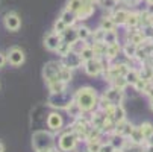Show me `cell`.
Listing matches in <instances>:
<instances>
[{
  "instance_id": "1",
  "label": "cell",
  "mask_w": 153,
  "mask_h": 152,
  "mask_svg": "<svg viewBox=\"0 0 153 152\" xmlns=\"http://www.w3.org/2000/svg\"><path fill=\"white\" fill-rule=\"evenodd\" d=\"M74 102L79 103V106L85 113H90L93 111L94 108L99 105V100H97V94L93 88L90 87H83V88H79L74 94Z\"/></svg>"
},
{
  "instance_id": "2",
  "label": "cell",
  "mask_w": 153,
  "mask_h": 152,
  "mask_svg": "<svg viewBox=\"0 0 153 152\" xmlns=\"http://www.w3.org/2000/svg\"><path fill=\"white\" fill-rule=\"evenodd\" d=\"M33 148L35 151H53L55 149V142L53 136L46 133V131H36L33 134Z\"/></svg>"
},
{
  "instance_id": "3",
  "label": "cell",
  "mask_w": 153,
  "mask_h": 152,
  "mask_svg": "<svg viewBox=\"0 0 153 152\" xmlns=\"http://www.w3.org/2000/svg\"><path fill=\"white\" fill-rule=\"evenodd\" d=\"M73 100H74V96H71L68 91L50 93L49 96V105L53 108H62V110H67Z\"/></svg>"
},
{
  "instance_id": "4",
  "label": "cell",
  "mask_w": 153,
  "mask_h": 152,
  "mask_svg": "<svg viewBox=\"0 0 153 152\" xmlns=\"http://www.w3.org/2000/svg\"><path fill=\"white\" fill-rule=\"evenodd\" d=\"M61 70H62V62L58 61H50L44 66V70H42V76H44L47 85L56 81H61Z\"/></svg>"
},
{
  "instance_id": "5",
  "label": "cell",
  "mask_w": 153,
  "mask_h": 152,
  "mask_svg": "<svg viewBox=\"0 0 153 152\" xmlns=\"http://www.w3.org/2000/svg\"><path fill=\"white\" fill-rule=\"evenodd\" d=\"M77 142H79V139H77V136L73 131L64 133L59 137V143H58L59 145V151H62V152H71V151H74Z\"/></svg>"
},
{
  "instance_id": "6",
  "label": "cell",
  "mask_w": 153,
  "mask_h": 152,
  "mask_svg": "<svg viewBox=\"0 0 153 152\" xmlns=\"http://www.w3.org/2000/svg\"><path fill=\"white\" fill-rule=\"evenodd\" d=\"M83 67H85V72L88 73L90 76H99L102 72H105L108 67H105V61L103 58H93V59H88L83 62Z\"/></svg>"
},
{
  "instance_id": "7",
  "label": "cell",
  "mask_w": 153,
  "mask_h": 152,
  "mask_svg": "<svg viewBox=\"0 0 153 152\" xmlns=\"http://www.w3.org/2000/svg\"><path fill=\"white\" fill-rule=\"evenodd\" d=\"M61 62H62V66L64 67H68V69H79L82 64H83V59H82V56H80V53L79 52H76V50H70L67 55H64V56H61Z\"/></svg>"
},
{
  "instance_id": "8",
  "label": "cell",
  "mask_w": 153,
  "mask_h": 152,
  "mask_svg": "<svg viewBox=\"0 0 153 152\" xmlns=\"http://www.w3.org/2000/svg\"><path fill=\"white\" fill-rule=\"evenodd\" d=\"M103 96H105L109 102H111V103H114V105H121V102H123V99H124L123 90L118 88V87H115V85H112L109 90H106V93H105Z\"/></svg>"
},
{
  "instance_id": "9",
  "label": "cell",
  "mask_w": 153,
  "mask_h": 152,
  "mask_svg": "<svg viewBox=\"0 0 153 152\" xmlns=\"http://www.w3.org/2000/svg\"><path fill=\"white\" fill-rule=\"evenodd\" d=\"M3 23H5V28H6L8 31L15 32V31H18L20 26H21V18H20L15 12H9V14L5 15Z\"/></svg>"
},
{
  "instance_id": "10",
  "label": "cell",
  "mask_w": 153,
  "mask_h": 152,
  "mask_svg": "<svg viewBox=\"0 0 153 152\" xmlns=\"http://www.w3.org/2000/svg\"><path fill=\"white\" fill-rule=\"evenodd\" d=\"M8 61H9L11 66H14V67L21 66V64L25 62V52L21 49H18V47H12L8 52Z\"/></svg>"
},
{
  "instance_id": "11",
  "label": "cell",
  "mask_w": 153,
  "mask_h": 152,
  "mask_svg": "<svg viewBox=\"0 0 153 152\" xmlns=\"http://www.w3.org/2000/svg\"><path fill=\"white\" fill-rule=\"evenodd\" d=\"M61 43H62V37H61L59 34H55V32L49 34V35L44 38V46H46V49H49V50H52V52H56V50H58V47L61 46Z\"/></svg>"
},
{
  "instance_id": "12",
  "label": "cell",
  "mask_w": 153,
  "mask_h": 152,
  "mask_svg": "<svg viewBox=\"0 0 153 152\" xmlns=\"http://www.w3.org/2000/svg\"><path fill=\"white\" fill-rule=\"evenodd\" d=\"M144 40H146L144 31H140L138 28L129 29V34H127V41L129 43H134V44H137V46H141Z\"/></svg>"
},
{
  "instance_id": "13",
  "label": "cell",
  "mask_w": 153,
  "mask_h": 152,
  "mask_svg": "<svg viewBox=\"0 0 153 152\" xmlns=\"http://www.w3.org/2000/svg\"><path fill=\"white\" fill-rule=\"evenodd\" d=\"M61 37H62V41H64V43H70V44H74V43L79 40V35H77V28L68 26L67 29L64 31V34H62Z\"/></svg>"
},
{
  "instance_id": "14",
  "label": "cell",
  "mask_w": 153,
  "mask_h": 152,
  "mask_svg": "<svg viewBox=\"0 0 153 152\" xmlns=\"http://www.w3.org/2000/svg\"><path fill=\"white\" fill-rule=\"evenodd\" d=\"M112 20L115 21V25L117 26H123L126 25V21H127V17H129V11L120 8V9H114V12L111 14Z\"/></svg>"
},
{
  "instance_id": "15",
  "label": "cell",
  "mask_w": 153,
  "mask_h": 152,
  "mask_svg": "<svg viewBox=\"0 0 153 152\" xmlns=\"http://www.w3.org/2000/svg\"><path fill=\"white\" fill-rule=\"evenodd\" d=\"M134 125L132 123H129V122H126V120H123V122H118L117 123V126H115V133H118V134H121L123 137H130V134H132V131H134Z\"/></svg>"
},
{
  "instance_id": "16",
  "label": "cell",
  "mask_w": 153,
  "mask_h": 152,
  "mask_svg": "<svg viewBox=\"0 0 153 152\" xmlns=\"http://www.w3.org/2000/svg\"><path fill=\"white\" fill-rule=\"evenodd\" d=\"M94 6H96V3L90 2V0H85V5H83L82 11L77 14V18H79V20H86V18H90V17L94 14Z\"/></svg>"
},
{
  "instance_id": "17",
  "label": "cell",
  "mask_w": 153,
  "mask_h": 152,
  "mask_svg": "<svg viewBox=\"0 0 153 152\" xmlns=\"http://www.w3.org/2000/svg\"><path fill=\"white\" fill-rule=\"evenodd\" d=\"M59 18H61L67 26H73V25L76 23V20H79V18H77V14L73 12V11H70L68 8H65V9L61 12V17H59Z\"/></svg>"
},
{
  "instance_id": "18",
  "label": "cell",
  "mask_w": 153,
  "mask_h": 152,
  "mask_svg": "<svg viewBox=\"0 0 153 152\" xmlns=\"http://www.w3.org/2000/svg\"><path fill=\"white\" fill-rule=\"evenodd\" d=\"M47 125H49L50 129H53V131H59L61 126H62V117L58 113H52L47 117Z\"/></svg>"
},
{
  "instance_id": "19",
  "label": "cell",
  "mask_w": 153,
  "mask_h": 152,
  "mask_svg": "<svg viewBox=\"0 0 153 152\" xmlns=\"http://www.w3.org/2000/svg\"><path fill=\"white\" fill-rule=\"evenodd\" d=\"M126 26H127L129 29L140 28V26H141V15H140V12H129Z\"/></svg>"
},
{
  "instance_id": "20",
  "label": "cell",
  "mask_w": 153,
  "mask_h": 152,
  "mask_svg": "<svg viewBox=\"0 0 153 152\" xmlns=\"http://www.w3.org/2000/svg\"><path fill=\"white\" fill-rule=\"evenodd\" d=\"M67 113H68V116H70V117H73V119H79V117H82V116H83V113H85V111L79 106V103H77V102H74V100H73V102L70 103V106L67 108Z\"/></svg>"
},
{
  "instance_id": "21",
  "label": "cell",
  "mask_w": 153,
  "mask_h": 152,
  "mask_svg": "<svg viewBox=\"0 0 153 152\" xmlns=\"http://www.w3.org/2000/svg\"><path fill=\"white\" fill-rule=\"evenodd\" d=\"M106 119H108V117L103 114V111H100V113H94L93 117H91V125H93L94 128L103 129V126H105V123H106Z\"/></svg>"
},
{
  "instance_id": "22",
  "label": "cell",
  "mask_w": 153,
  "mask_h": 152,
  "mask_svg": "<svg viewBox=\"0 0 153 152\" xmlns=\"http://www.w3.org/2000/svg\"><path fill=\"white\" fill-rule=\"evenodd\" d=\"M109 142H111L118 151H124V148H126V137H123L118 133H114L111 136V140H109Z\"/></svg>"
},
{
  "instance_id": "23",
  "label": "cell",
  "mask_w": 153,
  "mask_h": 152,
  "mask_svg": "<svg viewBox=\"0 0 153 152\" xmlns=\"http://www.w3.org/2000/svg\"><path fill=\"white\" fill-rule=\"evenodd\" d=\"M129 139H130V142H132L134 145H143L146 142V137H144V134H143L140 126L138 128H134V131H132V134H130Z\"/></svg>"
},
{
  "instance_id": "24",
  "label": "cell",
  "mask_w": 153,
  "mask_h": 152,
  "mask_svg": "<svg viewBox=\"0 0 153 152\" xmlns=\"http://www.w3.org/2000/svg\"><path fill=\"white\" fill-rule=\"evenodd\" d=\"M94 53L97 58H105L106 56V50H108V44L105 41H94Z\"/></svg>"
},
{
  "instance_id": "25",
  "label": "cell",
  "mask_w": 153,
  "mask_h": 152,
  "mask_svg": "<svg viewBox=\"0 0 153 152\" xmlns=\"http://www.w3.org/2000/svg\"><path fill=\"white\" fill-rule=\"evenodd\" d=\"M120 50H121V47H120L118 43L109 44V46H108V50H106V56H105V58H106V59H114V58H117V56H118Z\"/></svg>"
},
{
  "instance_id": "26",
  "label": "cell",
  "mask_w": 153,
  "mask_h": 152,
  "mask_svg": "<svg viewBox=\"0 0 153 152\" xmlns=\"http://www.w3.org/2000/svg\"><path fill=\"white\" fill-rule=\"evenodd\" d=\"M140 15H141V26L143 28L153 26V14L152 12H149L147 9H144L143 12H140Z\"/></svg>"
},
{
  "instance_id": "27",
  "label": "cell",
  "mask_w": 153,
  "mask_h": 152,
  "mask_svg": "<svg viewBox=\"0 0 153 152\" xmlns=\"http://www.w3.org/2000/svg\"><path fill=\"white\" fill-rule=\"evenodd\" d=\"M140 76L147 81H153V64H146L140 70Z\"/></svg>"
},
{
  "instance_id": "28",
  "label": "cell",
  "mask_w": 153,
  "mask_h": 152,
  "mask_svg": "<svg viewBox=\"0 0 153 152\" xmlns=\"http://www.w3.org/2000/svg\"><path fill=\"white\" fill-rule=\"evenodd\" d=\"M50 93H61V91H65V88H67V82L64 81H56V82H52L47 85Z\"/></svg>"
},
{
  "instance_id": "29",
  "label": "cell",
  "mask_w": 153,
  "mask_h": 152,
  "mask_svg": "<svg viewBox=\"0 0 153 152\" xmlns=\"http://www.w3.org/2000/svg\"><path fill=\"white\" fill-rule=\"evenodd\" d=\"M83 5H85V0H68V2H67V8L70 11L76 12V14H79L82 11Z\"/></svg>"
},
{
  "instance_id": "30",
  "label": "cell",
  "mask_w": 153,
  "mask_h": 152,
  "mask_svg": "<svg viewBox=\"0 0 153 152\" xmlns=\"http://www.w3.org/2000/svg\"><path fill=\"white\" fill-rule=\"evenodd\" d=\"M115 21L112 20L111 15H108V17H103L102 21H100V28H103L105 31H115Z\"/></svg>"
},
{
  "instance_id": "31",
  "label": "cell",
  "mask_w": 153,
  "mask_h": 152,
  "mask_svg": "<svg viewBox=\"0 0 153 152\" xmlns=\"http://www.w3.org/2000/svg\"><path fill=\"white\" fill-rule=\"evenodd\" d=\"M137 50H138V46L134 44V43H129V41L126 43L124 47H123V52H124V55L127 58H135L137 56Z\"/></svg>"
},
{
  "instance_id": "32",
  "label": "cell",
  "mask_w": 153,
  "mask_h": 152,
  "mask_svg": "<svg viewBox=\"0 0 153 152\" xmlns=\"http://www.w3.org/2000/svg\"><path fill=\"white\" fill-rule=\"evenodd\" d=\"M112 120H114L115 123L126 120V111H124V108H123L121 105H115V110H114V116H112Z\"/></svg>"
},
{
  "instance_id": "33",
  "label": "cell",
  "mask_w": 153,
  "mask_h": 152,
  "mask_svg": "<svg viewBox=\"0 0 153 152\" xmlns=\"http://www.w3.org/2000/svg\"><path fill=\"white\" fill-rule=\"evenodd\" d=\"M124 78L127 79V82H129L130 85L134 87V85H135V84L140 81V78H141V76H140V72H138V70H135V69H130Z\"/></svg>"
},
{
  "instance_id": "34",
  "label": "cell",
  "mask_w": 153,
  "mask_h": 152,
  "mask_svg": "<svg viewBox=\"0 0 153 152\" xmlns=\"http://www.w3.org/2000/svg\"><path fill=\"white\" fill-rule=\"evenodd\" d=\"M80 56H82V59H83V62L85 61H88V59H93V58H96V53H94V49H93V46H85L80 52Z\"/></svg>"
},
{
  "instance_id": "35",
  "label": "cell",
  "mask_w": 153,
  "mask_h": 152,
  "mask_svg": "<svg viewBox=\"0 0 153 152\" xmlns=\"http://www.w3.org/2000/svg\"><path fill=\"white\" fill-rule=\"evenodd\" d=\"M106 44H114V43H118V34L115 31H106L105 34V40H103Z\"/></svg>"
},
{
  "instance_id": "36",
  "label": "cell",
  "mask_w": 153,
  "mask_h": 152,
  "mask_svg": "<svg viewBox=\"0 0 153 152\" xmlns=\"http://www.w3.org/2000/svg\"><path fill=\"white\" fill-rule=\"evenodd\" d=\"M97 5L102 6L103 9L111 11V9H115V6L118 5V0H99Z\"/></svg>"
},
{
  "instance_id": "37",
  "label": "cell",
  "mask_w": 153,
  "mask_h": 152,
  "mask_svg": "<svg viewBox=\"0 0 153 152\" xmlns=\"http://www.w3.org/2000/svg\"><path fill=\"white\" fill-rule=\"evenodd\" d=\"M77 35H79V40L86 41V40L93 35V32L90 31V28H86V26H79V28H77Z\"/></svg>"
},
{
  "instance_id": "38",
  "label": "cell",
  "mask_w": 153,
  "mask_h": 152,
  "mask_svg": "<svg viewBox=\"0 0 153 152\" xmlns=\"http://www.w3.org/2000/svg\"><path fill=\"white\" fill-rule=\"evenodd\" d=\"M140 128H141V131H143V134H144V137H146V142H147V139L153 134V125L149 123V122H144V123L140 125Z\"/></svg>"
},
{
  "instance_id": "39",
  "label": "cell",
  "mask_w": 153,
  "mask_h": 152,
  "mask_svg": "<svg viewBox=\"0 0 153 152\" xmlns=\"http://www.w3.org/2000/svg\"><path fill=\"white\" fill-rule=\"evenodd\" d=\"M67 28H68V26L65 25V23H64V21H62L61 18H58V20L55 21V25H53V32H55V34H59V35H62V34H64V31L67 29Z\"/></svg>"
},
{
  "instance_id": "40",
  "label": "cell",
  "mask_w": 153,
  "mask_h": 152,
  "mask_svg": "<svg viewBox=\"0 0 153 152\" xmlns=\"http://www.w3.org/2000/svg\"><path fill=\"white\" fill-rule=\"evenodd\" d=\"M70 50H73V44H70V43H64V41H62V43H61V46L58 47L56 52H58L61 56H64V55H67Z\"/></svg>"
},
{
  "instance_id": "41",
  "label": "cell",
  "mask_w": 153,
  "mask_h": 152,
  "mask_svg": "<svg viewBox=\"0 0 153 152\" xmlns=\"http://www.w3.org/2000/svg\"><path fill=\"white\" fill-rule=\"evenodd\" d=\"M71 78H73V75H71V69L62 66V70H61V81H64V82H70Z\"/></svg>"
},
{
  "instance_id": "42",
  "label": "cell",
  "mask_w": 153,
  "mask_h": 152,
  "mask_svg": "<svg viewBox=\"0 0 153 152\" xmlns=\"http://www.w3.org/2000/svg\"><path fill=\"white\" fill-rule=\"evenodd\" d=\"M86 152H99L100 151V146L102 143L99 140H94V142H86Z\"/></svg>"
},
{
  "instance_id": "43",
  "label": "cell",
  "mask_w": 153,
  "mask_h": 152,
  "mask_svg": "<svg viewBox=\"0 0 153 152\" xmlns=\"http://www.w3.org/2000/svg\"><path fill=\"white\" fill-rule=\"evenodd\" d=\"M112 84H114L115 87H118V88H121V90H124L126 87L129 85V82H127V79H126L124 76H118V78H115V79L112 81Z\"/></svg>"
},
{
  "instance_id": "44",
  "label": "cell",
  "mask_w": 153,
  "mask_h": 152,
  "mask_svg": "<svg viewBox=\"0 0 153 152\" xmlns=\"http://www.w3.org/2000/svg\"><path fill=\"white\" fill-rule=\"evenodd\" d=\"M99 152H118V149L109 142V143H103L102 146H100V151Z\"/></svg>"
},
{
  "instance_id": "45",
  "label": "cell",
  "mask_w": 153,
  "mask_h": 152,
  "mask_svg": "<svg viewBox=\"0 0 153 152\" xmlns=\"http://www.w3.org/2000/svg\"><path fill=\"white\" fill-rule=\"evenodd\" d=\"M105 34H106V31L103 28H99L97 31H94V34L91 37L94 38V41H103L105 40Z\"/></svg>"
},
{
  "instance_id": "46",
  "label": "cell",
  "mask_w": 153,
  "mask_h": 152,
  "mask_svg": "<svg viewBox=\"0 0 153 152\" xmlns=\"http://www.w3.org/2000/svg\"><path fill=\"white\" fill-rule=\"evenodd\" d=\"M5 64H6V56L3 53H0V69H2Z\"/></svg>"
},
{
  "instance_id": "47",
  "label": "cell",
  "mask_w": 153,
  "mask_h": 152,
  "mask_svg": "<svg viewBox=\"0 0 153 152\" xmlns=\"http://www.w3.org/2000/svg\"><path fill=\"white\" fill-rule=\"evenodd\" d=\"M124 2H126L127 5H138L141 0H124Z\"/></svg>"
},
{
  "instance_id": "48",
  "label": "cell",
  "mask_w": 153,
  "mask_h": 152,
  "mask_svg": "<svg viewBox=\"0 0 153 152\" xmlns=\"http://www.w3.org/2000/svg\"><path fill=\"white\" fill-rule=\"evenodd\" d=\"M146 9L153 14V2H147V8H146Z\"/></svg>"
},
{
  "instance_id": "49",
  "label": "cell",
  "mask_w": 153,
  "mask_h": 152,
  "mask_svg": "<svg viewBox=\"0 0 153 152\" xmlns=\"http://www.w3.org/2000/svg\"><path fill=\"white\" fill-rule=\"evenodd\" d=\"M144 152H153V145H147V148L144 149Z\"/></svg>"
},
{
  "instance_id": "50",
  "label": "cell",
  "mask_w": 153,
  "mask_h": 152,
  "mask_svg": "<svg viewBox=\"0 0 153 152\" xmlns=\"http://www.w3.org/2000/svg\"><path fill=\"white\" fill-rule=\"evenodd\" d=\"M147 145H153V134L147 139Z\"/></svg>"
},
{
  "instance_id": "51",
  "label": "cell",
  "mask_w": 153,
  "mask_h": 152,
  "mask_svg": "<svg viewBox=\"0 0 153 152\" xmlns=\"http://www.w3.org/2000/svg\"><path fill=\"white\" fill-rule=\"evenodd\" d=\"M130 152H144V149H138V148H134V149H130Z\"/></svg>"
},
{
  "instance_id": "52",
  "label": "cell",
  "mask_w": 153,
  "mask_h": 152,
  "mask_svg": "<svg viewBox=\"0 0 153 152\" xmlns=\"http://www.w3.org/2000/svg\"><path fill=\"white\" fill-rule=\"evenodd\" d=\"M0 152H5V146H3L2 142H0Z\"/></svg>"
},
{
  "instance_id": "53",
  "label": "cell",
  "mask_w": 153,
  "mask_h": 152,
  "mask_svg": "<svg viewBox=\"0 0 153 152\" xmlns=\"http://www.w3.org/2000/svg\"><path fill=\"white\" fill-rule=\"evenodd\" d=\"M150 108L153 110V99H150Z\"/></svg>"
},
{
  "instance_id": "54",
  "label": "cell",
  "mask_w": 153,
  "mask_h": 152,
  "mask_svg": "<svg viewBox=\"0 0 153 152\" xmlns=\"http://www.w3.org/2000/svg\"><path fill=\"white\" fill-rule=\"evenodd\" d=\"M147 2H153V0H147Z\"/></svg>"
},
{
  "instance_id": "55",
  "label": "cell",
  "mask_w": 153,
  "mask_h": 152,
  "mask_svg": "<svg viewBox=\"0 0 153 152\" xmlns=\"http://www.w3.org/2000/svg\"><path fill=\"white\" fill-rule=\"evenodd\" d=\"M118 152H123V151H118Z\"/></svg>"
}]
</instances>
